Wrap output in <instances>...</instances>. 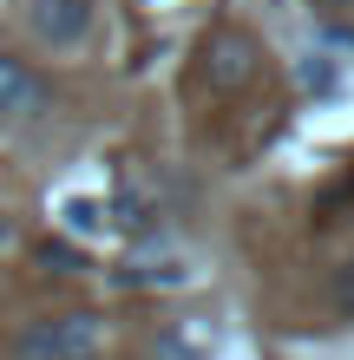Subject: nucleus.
Returning <instances> with one entry per match:
<instances>
[{
    "mask_svg": "<svg viewBox=\"0 0 354 360\" xmlns=\"http://www.w3.org/2000/svg\"><path fill=\"white\" fill-rule=\"evenodd\" d=\"M263 46L249 39L243 27H217V33H203L197 39V59H191V98H236L243 86H256V72H263Z\"/></svg>",
    "mask_w": 354,
    "mask_h": 360,
    "instance_id": "nucleus-1",
    "label": "nucleus"
},
{
    "mask_svg": "<svg viewBox=\"0 0 354 360\" xmlns=\"http://www.w3.org/2000/svg\"><path fill=\"white\" fill-rule=\"evenodd\" d=\"M99 354H106V314H92V308L39 314L13 341V360H99Z\"/></svg>",
    "mask_w": 354,
    "mask_h": 360,
    "instance_id": "nucleus-2",
    "label": "nucleus"
},
{
    "mask_svg": "<svg viewBox=\"0 0 354 360\" xmlns=\"http://www.w3.org/2000/svg\"><path fill=\"white\" fill-rule=\"evenodd\" d=\"M86 27H92V0H39L33 7V33L53 46H79Z\"/></svg>",
    "mask_w": 354,
    "mask_h": 360,
    "instance_id": "nucleus-3",
    "label": "nucleus"
},
{
    "mask_svg": "<svg viewBox=\"0 0 354 360\" xmlns=\"http://www.w3.org/2000/svg\"><path fill=\"white\" fill-rule=\"evenodd\" d=\"M39 105V79L27 59H13V53H0V118H20V112H33Z\"/></svg>",
    "mask_w": 354,
    "mask_h": 360,
    "instance_id": "nucleus-4",
    "label": "nucleus"
},
{
    "mask_svg": "<svg viewBox=\"0 0 354 360\" xmlns=\"http://www.w3.org/2000/svg\"><path fill=\"white\" fill-rule=\"evenodd\" d=\"M341 308L354 314V262H348V275H341Z\"/></svg>",
    "mask_w": 354,
    "mask_h": 360,
    "instance_id": "nucleus-5",
    "label": "nucleus"
},
{
    "mask_svg": "<svg viewBox=\"0 0 354 360\" xmlns=\"http://www.w3.org/2000/svg\"><path fill=\"white\" fill-rule=\"evenodd\" d=\"M308 7H322V13H341V7H354V0H308Z\"/></svg>",
    "mask_w": 354,
    "mask_h": 360,
    "instance_id": "nucleus-6",
    "label": "nucleus"
},
{
    "mask_svg": "<svg viewBox=\"0 0 354 360\" xmlns=\"http://www.w3.org/2000/svg\"><path fill=\"white\" fill-rule=\"evenodd\" d=\"M7 243H13V223H7V217H0V249H7Z\"/></svg>",
    "mask_w": 354,
    "mask_h": 360,
    "instance_id": "nucleus-7",
    "label": "nucleus"
}]
</instances>
